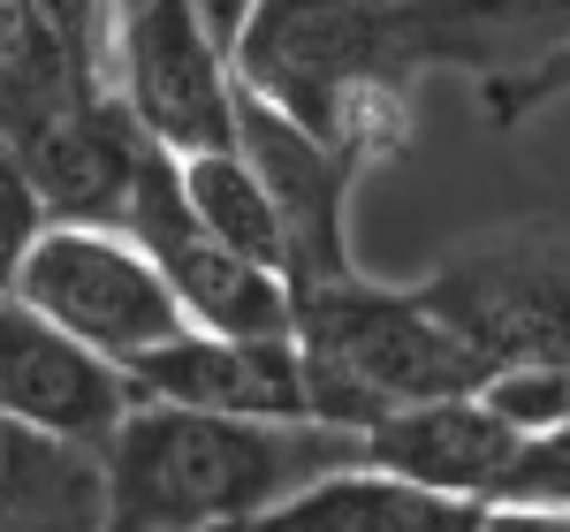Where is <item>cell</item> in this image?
I'll list each match as a JSON object with an SVG mask.
<instances>
[{"label": "cell", "mask_w": 570, "mask_h": 532, "mask_svg": "<svg viewBox=\"0 0 570 532\" xmlns=\"http://www.w3.org/2000/svg\"><path fill=\"white\" fill-rule=\"evenodd\" d=\"M107 464V532H252L305 487L365 464V442L312 418H214L137 403Z\"/></svg>", "instance_id": "6da1fadb"}, {"label": "cell", "mask_w": 570, "mask_h": 532, "mask_svg": "<svg viewBox=\"0 0 570 532\" xmlns=\"http://www.w3.org/2000/svg\"><path fill=\"white\" fill-rule=\"evenodd\" d=\"M228 69L357 168L411 137V69L389 53V0H259Z\"/></svg>", "instance_id": "7a4b0ae2"}, {"label": "cell", "mask_w": 570, "mask_h": 532, "mask_svg": "<svg viewBox=\"0 0 570 532\" xmlns=\"http://www.w3.org/2000/svg\"><path fill=\"white\" fill-rule=\"evenodd\" d=\"M289 335L305 351L312 426H343L357 442L389 411L487 388V365L419 305V289H389V282H365V274L327 282V289H297Z\"/></svg>", "instance_id": "3957f363"}, {"label": "cell", "mask_w": 570, "mask_h": 532, "mask_svg": "<svg viewBox=\"0 0 570 532\" xmlns=\"http://www.w3.org/2000/svg\"><path fill=\"white\" fill-rule=\"evenodd\" d=\"M23 305L53 319L61 335H77L85 351L115 357L130 373L137 357L168 351L176 335H190L176 289L160 282V266L137 252L122 228H77V221H46L39 244L16 266V289Z\"/></svg>", "instance_id": "277c9868"}, {"label": "cell", "mask_w": 570, "mask_h": 532, "mask_svg": "<svg viewBox=\"0 0 570 532\" xmlns=\"http://www.w3.org/2000/svg\"><path fill=\"white\" fill-rule=\"evenodd\" d=\"M419 305L494 373L570 365V252L548 236H480L419 282Z\"/></svg>", "instance_id": "5b68a950"}, {"label": "cell", "mask_w": 570, "mask_h": 532, "mask_svg": "<svg viewBox=\"0 0 570 532\" xmlns=\"http://www.w3.org/2000/svg\"><path fill=\"white\" fill-rule=\"evenodd\" d=\"M115 91L160 152H236V69L190 0H115Z\"/></svg>", "instance_id": "8992f818"}, {"label": "cell", "mask_w": 570, "mask_h": 532, "mask_svg": "<svg viewBox=\"0 0 570 532\" xmlns=\"http://www.w3.org/2000/svg\"><path fill=\"white\" fill-rule=\"evenodd\" d=\"M236 152L259 168L266 198L282 214V282L289 297L297 289H327V282H351L357 259H351V183H357V160L327 152L312 130H297L282 107H266L259 91L236 85Z\"/></svg>", "instance_id": "52a82bcc"}, {"label": "cell", "mask_w": 570, "mask_h": 532, "mask_svg": "<svg viewBox=\"0 0 570 532\" xmlns=\"http://www.w3.org/2000/svg\"><path fill=\"white\" fill-rule=\"evenodd\" d=\"M0 411L46 442L99 456L137 411V388L115 357L85 351L77 335L39 319L23 297H0Z\"/></svg>", "instance_id": "ba28073f"}, {"label": "cell", "mask_w": 570, "mask_h": 532, "mask_svg": "<svg viewBox=\"0 0 570 532\" xmlns=\"http://www.w3.org/2000/svg\"><path fill=\"white\" fill-rule=\"evenodd\" d=\"M137 403H176L214 418H312L297 335H176L130 365Z\"/></svg>", "instance_id": "9c48e42d"}, {"label": "cell", "mask_w": 570, "mask_h": 532, "mask_svg": "<svg viewBox=\"0 0 570 532\" xmlns=\"http://www.w3.org/2000/svg\"><path fill=\"white\" fill-rule=\"evenodd\" d=\"M389 53L419 69H472L510 85L570 53V0H389Z\"/></svg>", "instance_id": "30bf717a"}, {"label": "cell", "mask_w": 570, "mask_h": 532, "mask_svg": "<svg viewBox=\"0 0 570 532\" xmlns=\"http://www.w3.org/2000/svg\"><path fill=\"white\" fill-rule=\"evenodd\" d=\"M518 456H525V434L502 426L480 396L411 403V411H389L365 434V464L373 472H395V480L449 494V502H494Z\"/></svg>", "instance_id": "8fae6325"}, {"label": "cell", "mask_w": 570, "mask_h": 532, "mask_svg": "<svg viewBox=\"0 0 570 532\" xmlns=\"http://www.w3.org/2000/svg\"><path fill=\"white\" fill-rule=\"evenodd\" d=\"M107 91L115 85L69 46V31L39 0H0V145L16 160H31L61 122H77Z\"/></svg>", "instance_id": "7c38bea8"}, {"label": "cell", "mask_w": 570, "mask_h": 532, "mask_svg": "<svg viewBox=\"0 0 570 532\" xmlns=\"http://www.w3.org/2000/svg\"><path fill=\"white\" fill-rule=\"evenodd\" d=\"M0 532H107V464L0 411Z\"/></svg>", "instance_id": "4fadbf2b"}, {"label": "cell", "mask_w": 570, "mask_h": 532, "mask_svg": "<svg viewBox=\"0 0 570 532\" xmlns=\"http://www.w3.org/2000/svg\"><path fill=\"white\" fill-rule=\"evenodd\" d=\"M480 510L487 502H449V494H426L411 480H395V472L351 464V472L305 487L297 502H282L252 532H472Z\"/></svg>", "instance_id": "5bb4252c"}, {"label": "cell", "mask_w": 570, "mask_h": 532, "mask_svg": "<svg viewBox=\"0 0 570 532\" xmlns=\"http://www.w3.org/2000/svg\"><path fill=\"white\" fill-rule=\"evenodd\" d=\"M183 190H190V214L206 221L214 244H228L236 259L266 266V274H282V259H289L282 214H274L259 168L244 152H198V160H183Z\"/></svg>", "instance_id": "9a60e30c"}, {"label": "cell", "mask_w": 570, "mask_h": 532, "mask_svg": "<svg viewBox=\"0 0 570 532\" xmlns=\"http://www.w3.org/2000/svg\"><path fill=\"white\" fill-rule=\"evenodd\" d=\"M480 403L502 418V426H518L525 442L540 434H556L570 418V365H518V373H494L480 388Z\"/></svg>", "instance_id": "2e32d148"}, {"label": "cell", "mask_w": 570, "mask_h": 532, "mask_svg": "<svg viewBox=\"0 0 570 532\" xmlns=\"http://www.w3.org/2000/svg\"><path fill=\"white\" fill-rule=\"evenodd\" d=\"M494 502H510V510H563L570 518V418L556 434L525 442V456L510 464V480H502Z\"/></svg>", "instance_id": "e0dca14e"}, {"label": "cell", "mask_w": 570, "mask_h": 532, "mask_svg": "<svg viewBox=\"0 0 570 532\" xmlns=\"http://www.w3.org/2000/svg\"><path fill=\"white\" fill-rule=\"evenodd\" d=\"M39 228H46L39 190H31V176H23V160L0 145V297L16 289V266H23L31 244H39Z\"/></svg>", "instance_id": "ac0fdd59"}, {"label": "cell", "mask_w": 570, "mask_h": 532, "mask_svg": "<svg viewBox=\"0 0 570 532\" xmlns=\"http://www.w3.org/2000/svg\"><path fill=\"white\" fill-rule=\"evenodd\" d=\"M190 8H198V23L214 31V46L236 61V39H244V23H252V8H259V0H190Z\"/></svg>", "instance_id": "d6986e66"}, {"label": "cell", "mask_w": 570, "mask_h": 532, "mask_svg": "<svg viewBox=\"0 0 570 532\" xmlns=\"http://www.w3.org/2000/svg\"><path fill=\"white\" fill-rule=\"evenodd\" d=\"M472 532H570L563 510H510V502H487Z\"/></svg>", "instance_id": "ffe728a7"}]
</instances>
